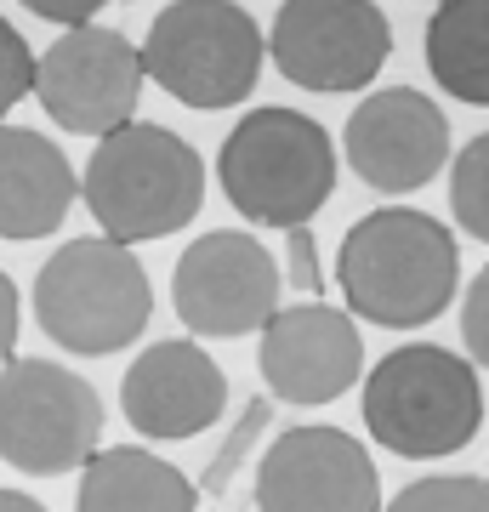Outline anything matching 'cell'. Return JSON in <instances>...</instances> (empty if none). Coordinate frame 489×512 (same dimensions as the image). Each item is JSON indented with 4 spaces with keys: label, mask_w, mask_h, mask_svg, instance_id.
Returning <instances> with one entry per match:
<instances>
[{
    "label": "cell",
    "mask_w": 489,
    "mask_h": 512,
    "mask_svg": "<svg viewBox=\"0 0 489 512\" xmlns=\"http://www.w3.org/2000/svg\"><path fill=\"white\" fill-rule=\"evenodd\" d=\"M461 285V245L450 222L381 205L342 234L336 251V291L353 319L381 330H421L455 302Z\"/></svg>",
    "instance_id": "cell-1"
},
{
    "label": "cell",
    "mask_w": 489,
    "mask_h": 512,
    "mask_svg": "<svg viewBox=\"0 0 489 512\" xmlns=\"http://www.w3.org/2000/svg\"><path fill=\"white\" fill-rule=\"evenodd\" d=\"M80 200L97 217V228L120 245L171 239L200 217L205 160L171 126L126 120L109 137H97L86 171H80Z\"/></svg>",
    "instance_id": "cell-2"
},
{
    "label": "cell",
    "mask_w": 489,
    "mask_h": 512,
    "mask_svg": "<svg viewBox=\"0 0 489 512\" xmlns=\"http://www.w3.org/2000/svg\"><path fill=\"white\" fill-rule=\"evenodd\" d=\"M342 154L330 131L302 109H251L217 148V183L245 222L256 228H302L336 194Z\"/></svg>",
    "instance_id": "cell-3"
},
{
    "label": "cell",
    "mask_w": 489,
    "mask_h": 512,
    "mask_svg": "<svg viewBox=\"0 0 489 512\" xmlns=\"http://www.w3.org/2000/svg\"><path fill=\"white\" fill-rule=\"evenodd\" d=\"M364 427L381 450L404 461H444L467 450L484 427L478 365L438 342H410L370 365Z\"/></svg>",
    "instance_id": "cell-4"
},
{
    "label": "cell",
    "mask_w": 489,
    "mask_h": 512,
    "mask_svg": "<svg viewBox=\"0 0 489 512\" xmlns=\"http://www.w3.org/2000/svg\"><path fill=\"white\" fill-rule=\"evenodd\" d=\"M35 319L63 353L109 359L131 348L154 319V285L131 245L86 234L57 245L35 274Z\"/></svg>",
    "instance_id": "cell-5"
},
{
    "label": "cell",
    "mask_w": 489,
    "mask_h": 512,
    "mask_svg": "<svg viewBox=\"0 0 489 512\" xmlns=\"http://www.w3.org/2000/svg\"><path fill=\"white\" fill-rule=\"evenodd\" d=\"M262 57L268 35L239 0H171L143 40L148 80L194 114L245 103L262 80Z\"/></svg>",
    "instance_id": "cell-6"
},
{
    "label": "cell",
    "mask_w": 489,
    "mask_h": 512,
    "mask_svg": "<svg viewBox=\"0 0 489 512\" xmlns=\"http://www.w3.org/2000/svg\"><path fill=\"white\" fill-rule=\"evenodd\" d=\"M103 450V399L86 376L12 353L0 365V461L29 478L80 473Z\"/></svg>",
    "instance_id": "cell-7"
},
{
    "label": "cell",
    "mask_w": 489,
    "mask_h": 512,
    "mask_svg": "<svg viewBox=\"0 0 489 512\" xmlns=\"http://www.w3.org/2000/svg\"><path fill=\"white\" fill-rule=\"evenodd\" d=\"M268 57L290 86L347 97L387 69L393 23L376 0H285L273 12Z\"/></svg>",
    "instance_id": "cell-8"
},
{
    "label": "cell",
    "mask_w": 489,
    "mask_h": 512,
    "mask_svg": "<svg viewBox=\"0 0 489 512\" xmlns=\"http://www.w3.org/2000/svg\"><path fill=\"white\" fill-rule=\"evenodd\" d=\"M279 262L256 234L239 228H211L200 234L171 268V308L188 325V336L234 342L256 336L279 313Z\"/></svg>",
    "instance_id": "cell-9"
},
{
    "label": "cell",
    "mask_w": 489,
    "mask_h": 512,
    "mask_svg": "<svg viewBox=\"0 0 489 512\" xmlns=\"http://www.w3.org/2000/svg\"><path fill=\"white\" fill-rule=\"evenodd\" d=\"M143 52L120 29L80 23L63 40H52L35 63V97L52 114V126L69 137H109L114 126L137 120L143 97Z\"/></svg>",
    "instance_id": "cell-10"
},
{
    "label": "cell",
    "mask_w": 489,
    "mask_h": 512,
    "mask_svg": "<svg viewBox=\"0 0 489 512\" xmlns=\"http://www.w3.org/2000/svg\"><path fill=\"white\" fill-rule=\"evenodd\" d=\"M251 501L256 512H381V473L342 427H285L256 461Z\"/></svg>",
    "instance_id": "cell-11"
},
{
    "label": "cell",
    "mask_w": 489,
    "mask_h": 512,
    "mask_svg": "<svg viewBox=\"0 0 489 512\" xmlns=\"http://www.w3.org/2000/svg\"><path fill=\"white\" fill-rule=\"evenodd\" d=\"M256 370L268 399L313 410V404H336L364 382V336L353 313L330 308L325 296H308L296 308H279L268 325L256 330Z\"/></svg>",
    "instance_id": "cell-12"
},
{
    "label": "cell",
    "mask_w": 489,
    "mask_h": 512,
    "mask_svg": "<svg viewBox=\"0 0 489 512\" xmlns=\"http://www.w3.org/2000/svg\"><path fill=\"white\" fill-rule=\"evenodd\" d=\"M342 160L376 194H416L450 165V120L416 86H381L347 114Z\"/></svg>",
    "instance_id": "cell-13"
},
{
    "label": "cell",
    "mask_w": 489,
    "mask_h": 512,
    "mask_svg": "<svg viewBox=\"0 0 489 512\" xmlns=\"http://www.w3.org/2000/svg\"><path fill=\"white\" fill-rule=\"evenodd\" d=\"M120 410L154 444H188L228 410V376L200 342H148L120 376Z\"/></svg>",
    "instance_id": "cell-14"
},
{
    "label": "cell",
    "mask_w": 489,
    "mask_h": 512,
    "mask_svg": "<svg viewBox=\"0 0 489 512\" xmlns=\"http://www.w3.org/2000/svg\"><path fill=\"white\" fill-rule=\"evenodd\" d=\"M74 200H80V177L69 154L40 131L0 120V239L12 245L52 239L69 222Z\"/></svg>",
    "instance_id": "cell-15"
},
{
    "label": "cell",
    "mask_w": 489,
    "mask_h": 512,
    "mask_svg": "<svg viewBox=\"0 0 489 512\" xmlns=\"http://www.w3.org/2000/svg\"><path fill=\"white\" fill-rule=\"evenodd\" d=\"M74 512H200V484L143 444H109L80 467Z\"/></svg>",
    "instance_id": "cell-16"
},
{
    "label": "cell",
    "mask_w": 489,
    "mask_h": 512,
    "mask_svg": "<svg viewBox=\"0 0 489 512\" xmlns=\"http://www.w3.org/2000/svg\"><path fill=\"white\" fill-rule=\"evenodd\" d=\"M427 74L467 109H489V0H438L427 18Z\"/></svg>",
    "instance_id": "cell-17"
},
{
    "label": "cell",
    "mask_w": 489,
    "mask_h": 512,
    "mask_svg": "<svg viewBox=\"0 0 489 512\" xmlns=\"http://www.w3.org/2000/svg\"><path fill=\"white\" fill-rule=\"evenodd\" d=\"M268 427H273V399L268 393H256L245 410H239V421L222 433L217 444V456L205 461V473H200V495H211V501H228L234 495V478L245 473V461H251V450L262 439H268Z\"/></svg>",
    "instance_id": "cell-18"
},
{
    "label": "cell",
    "mask_w": 489,
    "mask_h": 512,
    "mask_svg": "<svg viewBox=\"0 0 489 512\" xmlns=\"http://www.w3.org/2000/svg\"><path fill=\"white\" fill-rule=\"evenodd\" d=\"M450 217L461 222V234L489 245V131L450 154Z\"/></svg>",
    "instance_id": "cell-19"
},
{
    "label": "cell",
    "mask_w": 489,
    "mask_h": 512,
    "mask_svg": "<svg viewBox=\"0 0 489 512\" xmlns=\"http://www.w3.org/2000/svg\"><path fill=\"white\" fill-rule=\"evenodd\" d=\"M381 512H489V478L472 473H427L404 484Z\"/></svg>",
    "instance_id": "cell-20"
},
{
    "label": "cell",
    "mask_w": 489,
    "mask_h": 512,
    "mask_svg": "<svg viewBox=\"0 0 489 512\" xmlns=\"http://www.w3.org/2000/svg\"><path fill=\"white\" fill-rule=\"evenodd\" d=\"M35 63H40V57L29 52V40L0 18V120L35 92Z\"/></svg>",
    "instance_id": "cell-21"
},
{
    "label": "cell",
    "mask_w": 489,
    "mask_h": 512,
    "mask_svg": "<svg viewBox=\"0 0 489 512\" xmlns=\"http://www.w3.org/2000/svg\"><path fill=\"white\" fill-rule=\"evenodd\" d=\"M461 342L478 370H489V262L472 274L467 296H461Z\"/></svg>",
    "instance_id": "cell-22"
},
{
    "label": "cell",
    "mask_w": 489,
    "mask_h": 512,
    "mask_svg": "<svg viewBox=\"0 0 489 512\" xmlns=\"http://www.w3.org/2000/svg\"><path fill=\"white\" fill-rule=\"evenodd\" d=\"M285 279H290V291L325 296V262H319V239H313L308 222L285 228Z\"/></svg>",
    "instance_id": "cell-23"
},
{
    "label": "cell",
    "mask_w": 489,
    "mask_h": 512,
    "mask_svg": "<svg viewBox=\"0 0 489 512\" xmlns=\"http://www.w3.org/2000/svg\"><path fill=\"white\" fill-rule=\"evenodd\" d=\"M29 18H46V23H63V29H80V23H91L109 0H18Z\"/></svg>",
    "instance_id": "cell-24"
},
{
    "label": "cell",
    "mask_w": 489,
    "mask_h": 512,
    "mask_svg": "<svg viewBox=\"0 0 489 512\" xmlns=\"http://www.w3.org/2000/svg\"><path fill=\"white\" fill-rule=\"evenodd\" d=\"M18 325H23L18 285H12V274H6V268H0V365L18 353Z\"/></svg>",
    "instance_id": "cell-25"
},
{
    "label": "cell",
    "mask_w": 489,
    "mask_h": 512,
    "mask_svg": "<svg viewBox=\"0 0 489 512\" xmlns=\"http://www.w3.org/2000/svg\"><path fill=\"white\" fill-rule=\"evenodd\" d=\"M0 512H46L35 501V495H23V490H0Z\"/></svg>",
    "instance_id": "cell-26"
}]
</instances>
